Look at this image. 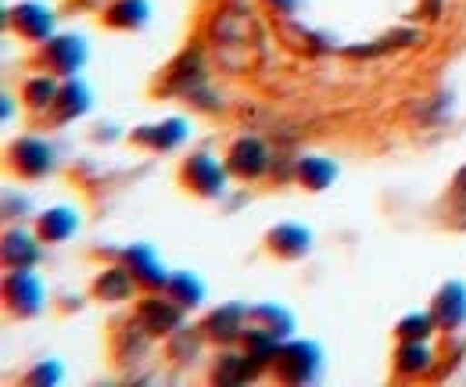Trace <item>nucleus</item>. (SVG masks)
<instances>
[{"label":"nucleus","mask_w":466,"mask_h":387,"mask_svg":"<svg viewBox=\"0 0 466 387\" xmlns=\"http://www.w3.org/2000/svg\"><path fill=\"white\" fill-rule=\"evenodd\" d=\"M294 333V316L277 305V301H262V305H251L248 309V331H244V351L262 366L269 370L280 344Z\"/></svg>","instance_id":"obj_1"},{"label":"nucleus","mask_w":466,"mask_h":387,"mask_svg":"<svg viewBox=\"0 0 466 387\" xmlns=\"http://www.w3.org/2000/svg\"><path fill=\"white\" fill-rule=\"evenodd\" d=\"M323 370V351L316 341H301V337H288L269 366V373L288 387H305L312 384Z\"/></svg>","instance_id":"obj_2"},{"label":"nucleus","mask_w":466,"mask_h":387,"mask_svg":"<svg viewBox=\"0 0 466 387\" xmlns=\"http://www.w3.org/2000/svg\"><path fill=\"white\" fill-rule=\"evenodd\" d=\"M208 33L219 47H251L258 40V22L244 0H227L223 7H216Z\"/></svg>","instance_id":"obj_3"},{"label":"nucleus","mask_w":466,"mask_h":387,"mask_svg":"<svg viewBox=\"0 0 466 387\" xmlns=\"http://www.w3.org/2000/svg\"><path fill=\"white\" fill-rule=\"evenodd\" d=\"M183 183H187V190H194L198 198L223 201L227 190H230V168H227V162H219L216 155H208V151H194V155L183 162Z\"/></svg>","instance_id":"obj_4"},{"label":"nucleus","mask_w":466,"mask_h":387,"mask_svg":"<svg viewBox=\"0 0 466 387\" xmlns=\"http://www.w3.org/2000/svg\"><path fill=\"white\" fill-rule=\"evenodd\" d=\"M4 301L11 309V316L18 320H33L47 309V287L36 270H7L4 277Z\"/></svg>","instance_id":"obj_5"},{"label":"nucleus","mask_w":466,"mask_h":387,"mask_svg":"<svg viewBox=\"0 0 466 387\" xmlns=\"http://www.w3.org/2000/svg\"><path fill=\"white\" fill-rule=\"evenodd\" d=\"M273 158L277 155L269 151V144L262 137L244 133V137L233 140L230 151H227V168H230V176H237V179L255 183V179H262V176L273 172Z\"/></svg>","instance_id":"obj_6"},{"label":"nucleus","mask_w":466,"mask_h":387,"mask_svg":"<svg viewBox=\"0 0 466 387\" xmlns=\"http://www.w3.org/2000/svg\"><path fill=\"white\" fill-rule=\"evenodd\" d=\"M7 158H11V168L22 179H44V176H51L58 168V151L44 137H18L11 144V151H7Z\"/></svg>","instance_id":"obj_7"},{"label":"nucleus","mask_w":466,"mask_h":387,"mask_svg":"<svg viewBox=\"0 0 466 387\" xmlns=\"http://www.w3.org/2000/svg\"><path fill=\"white\" fill-rule=\"evenodd\" d=\"M4 25H11L29 44H47L55 36V11L40 0H22L4 11Z\"/></svg>","instance_id":"obj_8"},{"label":"nucleus","mask_w":466,"mask_h":387,"mask_svg":"<svg viewBox=\"0 0 466 387\" xmlns=\"http://www.w3.org/2000/svg\"><path fill=\"white\" fill-rule=\"evenodd\" d=\"M190 137V122L179 118V115H169V118H158V122H144L129 133V140L144 151H155V155H169V151H179Z\"/></svg>","instance_id":"obj_9"},{"label":"nucleus","mask_w":466,"mask_h":387,"mask_svg":"<svg viewBox=\"0 0 466 387\" xmlns=\"http://www.w3.org/2000/svg\"><path fill=\"white\" fill-rule=\"evenodd\" d=\"M86 57H90V47H86V36H79V33H55L44 44V65H47V72H55L61 79L79 76Z\"/></svg>","instance_id":"obj_10"},{"label":"nucleus","mask_w":466,"mask_h":387,"mask_svg":"<svg viewBox=\"0 0 466 387\" xmlns=\"http://www.w3.org/2000/svg\"><path fill=\"white\" fill-rule=\"evenodd\" d=\"M133 316L144 323V331L155 333V337H169V333L179 331V327L187 323V309L176 305L169 294H147V298L137 305Z\"/></svg>","instance_id":"obj_11"},{"label":"nucleus","mask_w":466,"mask_h":387,"mask_svg":"<svg viewBox=\"0 0 466 387\" xmlns=\"http://www.w3.org/2000/svg\"><path fill=\"white\" fill-rule=\"evenodd\" d=\"M248 309L251 305H244V301H227V305H219V309H212L208 316H205V337L212 341V344H237V341H244V331H248Z\"/></svg>","instance_id":"obj_12"},{"label":"nucleus","mask_w":466,"mask_h":387,"mask_svg":"<svg viewBox=\"0 0 466 387\" xmlns=\"http://www.w3.org/2000/svg\"><path fill=\"white\" fill-rule=\"evenodd\" d=\"M122 262L133 270V277L140 287H147V290H166V283H169V270H166V262L158 259V251L151 248V244H129V248H122Z\"/></svg>","instance_id":"obj_13"},{"label":"nucleus","mask_w":466,"mask_h":387,"mask_svg":"<svg viewBox=\"0 0 466 387\" xmlns=\"http://www.w3.org/2000/svg\"><path fill=\"white\" fill-rule=\"evenodd\" d=\"M201 83H208L205 57H201L198 47H187V51L166 68V87H162V90H166V94H179V97H190Z\"/></svg>","instance_id":"obj_14"},{"label":"nucleus","mask_w":466,"mask_h":387,"mask_svg":"<svg viewBox=\"0 0 466 387\" xmlns=\"http://www.w3.org/2000/svg\"><path fill=\"white\" fill-rule=\"evenodd\" d=\"M0 255H4V266L7 270H36L44 262V240H40V233H29L22 226H11L4 233Z\"/></svg>","instance_id":"obj_15"},{"label":"nucleus","mask_w":466,"mask_h":387,"mask_svg":"<svg viewBox=\"0 0 466 387\" xmlns=\"http://www.w3.org/2000/svg\"><path fill=\"white\" fill-rule=\"evenodd\" d=\"M431 312L438 320L441 331H460L466 323V283L463 280H445L434 298H431Z\"/></svg>","instance_id":"obj_16"},{"label":"nucleus","mask_w":466,"mask_h":387,"mask_svg":"<svg viewBox=\"0 0 466 387\" xmlns=\"http://www.w3.org/2000/svg\"><path fill=\"white\" fill-rule=\"evenodd\" d=\"M266 248L277 255V259H288L298 262L312 251V229L301 226V222H277L269 233H266Z\"/></svg>","instance_id":"obj_17"},{"label":"nucleus","mask_w":466,"mask_h":387,"mask_svg":"<svg viewBox=\"0 0 466 387\" xmlns=\"http://www.w3.org/2000/svg\"><path fill=\"white\" fill-rule=\"evenodd\" d=\"M90 108H94V97H90L86 83H83L79 76L61 79V94H58V101H55V108H51V118H55L58 126H68V122L83 118Z\"/></svg>","instance_id":"obj_18"},{"label":"nucleus","mask_w":466,"mask_h":387,"mask_svg":"<svg viewBox=\"0 0 466 387\" xmlns=\"http://www.w3.org/2000/svg\"><path fill=\"white\" fill-rule=\"evenodd\" d=\"M36 233L44 244H65L79 233V212L68 205H55V209L36 216Z\"/></svg>","instance_id":"obj_19"},{"label":"nucleus","mask_w":466,"mask_h":387,"mask_svg":"<svg viewBox=\"0 0 466 387\" xmlns=\"http://www.w3.org/2000/svg\"><path fill=\"white\" fill-rule=\"evenodd\" d=\"M133 290H137V277H133V270H129L126 262L101 270L97 280H94V294H97L101 301H108V305L129 301V298H133Z\"/></svg>","instance_id":"obj_20"},{"label":"nucleus","mask_w":466,"mask_h":387,"mask_svg":"<svg viewBox=\"0 0 466 387\" xmlns=\"http://www.w3.org/2000/svg\"><path fill=\"white\" fill-rule=\"evenodd\" d=\"M294 179H298L305 190L323 194V190H330L334 179H338V162H330V158H323V155H298Z\"/></svg>","instance_id":"obj_21"},{"label":"nucleus","mask_w":466,"mask_h":387,"mask_svg":"<svg viewBox=\"0 0 466 387\" xmlns=\"http://www.w3.org/2000/svg\"><path fill=\"white\" fill-rule=\"evenodd\" d=\"M434 366H438V355L431 351L427 341H399V348H395L399 377H427Z\"/></svg>","instance_id":"obj_22"},{"label":"nucleus","mask_w":466,"mask_h":387,"mask_svg":"<svg viewBox=\"0 0 466 387\" xmlns=\"http://www.w3.org/2000/svg\"><path fill=\"white\" fill-rule=\"evenodd\" d=\"M255 377H262V370L255 366V359L248 351H227V355H219V362L212 370V381L219 387H240L248 384V381H255Z\"/></svg>","instance_id":"obj_23"},{"label":"nucleus","mask_w":466,"mask_h":387,"mask_svg":"<svg viewBox=\"0 0 466 387\" xmlns=\"http://www.w3.org/2000/svg\"><path fill=\"white\" fill-rule=\"evenodd\" d=\"M105 22L122 33H140L151 22V4L147 0H112L105 11Z\"/></svg>","instance_id":"obj_24"},{"label":"nucleus","mask_w":466,"mask_h":387,"mask_svg":"<svg viewBox=\"0 0 466 387\" xmlns=\"http://www.w3.org/2000/svg\"><path fill=\"white\" fill-rule=\"evenodd\" d=\"M423 36L416 33V29H391V33H384V36H377V40H370V44H362V47H345V55L349 57H380L388 55V51H406V47H416Z\"/></svg>","instance_id":"obj_25"},{"label":"nucleus","mask_w":466,"mask_h":387,"mask_svg":"<svg viewBox=\"0 0 466 387\" xmlns=\"http://www.w3.org/2000/svg\"><path fill=\"white\" fill-rule=\"evenodd\" d=\"M205 327H179V331L169 333V344H166V351H169V359H173L176 366H190V362H198L201 359V351H205Z\"/></svg>","instance_id":"obj_26"},{"label":"nucleus","mask_w":466,"mask_h":387,"mask_svg":"<svg viewBox=\"0 0 466 387\" xmlns=\"http://www.w3.org/2000/svg\"><path fill=\"white\" fill-rule=\"evenodd\" d=\"M61 76L55 72H40V76H29L25 83H22V101H25V108L29 111H51L55 108V101H58L61 94Z\"/></svg>","instance_id":"obj_27"},{"label":"nucleus","mask_w":466,"mask_h":387,"mask_svg":"<svg viewBox=\"0 0 466 387\" xmlns=\"http://www.w3.org/2000/svg\"><path fill=\"white\" fill-rule=\"evenodd\" d=\"M166 294L173 298L176 305H183V309H198V305L205 301V283L198 280V273L179 270V273H173L169 283H166Z\"/></svg>","instance_id":"obj_28"},{"label":"nucleus","mask_w":466,"mask_h":387,"mask_svg":"<svg viewBox=\"0 0 466 387\" xmlns=\"http://www.w3.org/2000/svg\"><path fill=\"white\" fill-rule=\"evenodd\" d=\"M438 331H441V327H438V320H434L431 309H427V312H406V316L395 323L399 341H431Z\"/></svg>","instance_id":"obj_29"},{"label":"nucleus","mask_w":466,"mask_h":387,"mask_svg":"<svg viewBox=\"0 0 466 387\" xmlns=\"http://www.w3.org/2000/svg\"><path fill=\"white\" fill-rule=\"evenodd\" d=\"M449 222L452 229H466V166L456 168L449 183Z\"/></svg>","instance_id":"obj_30"},{"label":"nucleus","mask_w":466,"mask_h":387,"mask_svg":"<svg viewBox=\"0 0 466 387\" xmlns=\"http://www.w3.org/2000/svg\"><path fill=\"white\" fill-rule=\"evenodd\" d=\"M61 377H65V370H61L58 359H40L22 381H25V387H58Z\"/></svg>","instance_id":"obj_31"},{"label":"nucleus","mask_w":466,"mask_h":387,"mask_svg":"<svg viewBox=\"0 0 466 387\" xmlns=\"http://www.w3.org/2000/svg\"><path fill=\"white\" fill-rule=\"evenodd\" d=\"M187 101H190L198 111H219V108H223V94H219L212 83H201V87H198V90H194Z\"/></svg>","instance_id":"obj_32"},{"label":"nucleus","mask_w":466,"mask_h":387,"mask_svg":"<svg viewBox=\"0 0 466 387\" xmlns=\"http://www.w3.org/2000/svg\"><path fill=\"white\" fill-rule=\"evenodd\" d=\"M420 115H423V122H438V118L452 115V94H438V97L423 101V105L416 108V118H420Z\"/></svg>","instance_id":"obj_33"},{"label":"nucleus","mask_w":466,"mask_h":387,"mask_svg":"<svg viewBox=\"0 0 466 387\" xmlns=\"http://www.w3.org/2000/svg\"><path fill=\"white\" fill-rule=\"evenodd\" d=\"M4 216H7V219H25V216H33V201H29V194L4 190Z\"/></svg>","instance_id":"obj_34"},{"label":"nucleus","mask_w":466,"mask_h":387,"mask_svg":"<svg viewBox=\"0 0 466 387\" xmlns=\"http://www.w3.org/2000/svg\"><path fill=\"white\" fill-rule=\"evenodd\" d=\"M445 15V0H420L416 4V18H423V22H438Z\"/></svg>","instance_id":"obj_35"},{"label":"nucleus","mask_w":466,"mask_h":387,"mask_svg":"<svg viewBox=\"0 0 466 387\" xmlns=\"http://www.w3.org/2000/svg\"><path fill=\"white\" fill-rule=\"evenodd\" d=\"M266 4H269L280 18H294V15L301 11V4H305V0H266Z\"/></svg>","instance_id":"obj_36"},{"label":"nucleus","mask_w":466,"mask_h":387,"mask_svg":"<svg viewBox=\"0 0 466 387\" xmlns=\"http://www.w3.org/2000/svg\"><path fill=\"white\" fill-rule=\"evenodd\" d=\"M0 115H4V122H11V118H15V97H11V94H4V97H0Z\"/></svg>","instance_id":"obj_37"},{"label":"nucleus","mask_w":466,"mask_h":387,"mask_svg":"<svg viewBox=\"0 0 466 387\" xmlns=\"http://www.w3.org/2000/svg\"><path fill=\"white\" fill-rule=\"evenodd\" d=\"M76 4H83V7H90V4H97V0H76Z\"/></svg>","instance_id":"obj_38"}]
</instances>
